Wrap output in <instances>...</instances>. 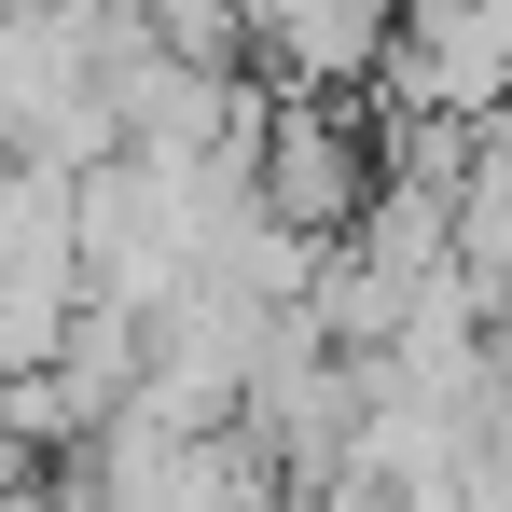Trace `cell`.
Here are the masks:
<instances>
[{"mask_svg":"<svg viewBox=\"0 0 512 512\" xmlns=\"http://www.w3.org/2000/svg\"><path fill=\"white\" fill-rule=\"evenodd\" d=\"M250 194L291 222V236H319L346 250L360 222H374V194H388V153H374V125L346 111V97H305V84H263V139H250Z\"/></svg>","mask_w":512,"mask_h":512,"instance_id":"obj_1","label":"cell"},{"mask_svg":"<svg viewBox=\"0 0 512 512\" xmlns=\"http://www.w3.org/2000/svg\"><path fill=\"white\" fill-rule=\"evenodd\" d=\"M388 125H512V0H402Z\"/></svg>","mask_w":512,"mask_h":512,"instance_id":"obj_2","label":"cell"}]
</instances>
